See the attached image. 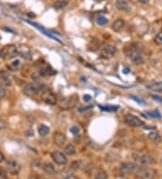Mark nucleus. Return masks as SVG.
I'll return each mask as SVG.
<instances>
[{"label":"nucleus","mask_w":162,"mask_h":179,"mask_svg":"<svg viewBox=\"0 0 162 179\" xmlns=\"http://www.w3.org/2000/svg\"><path fill=\"white\" fill-rule=\"evenodd\" d=\"M115 6L120 11H127L129 9V3L126 0H116Z\"/></svg>","instance_id":"16"},{"label":"nucleus","mask_w":162,"mask_h":179,"mask_svg":"<svg viewBox=\"0 0 162 179\" xmlns=\"http://www.w3.org/2000/svg\"><path fill=\"white\" fill-rule=\"evenodd\" d=\"M133 159H134L136 162H138V164L140 166H143V167L149 166L153 163V158H152L149 155L138 156L137 154H133Z\"/></svg>","instance_id":"6"},{"label":"nucleus","mask_w":162,"mask_h":179,"mask_svg":"<svg viewBox=\"0 0 162 179\" xmlns=\"http://www.w3.org/2000/svg\"><path fill=\"white\" fill-rule=\"evenodd\" d=\"M41 78H42V76L40 75L39 72H35V73H33V74H32V79L34 80V81H39Z\"/></svg>","instance_id":"35"},{"label":"nucleus","mask_w":162,"mask_h":179,"mask_svg":"<svg viewBox=\"0 0 162 179\" xmlns=\"http://www.w3.org/2000/svg\"><path fill=\"white\" fill-rule=\"evenodd\" d=\"M46 88L45 84L42 83H29L26 84L23 89L24 94L29 97L36 96L38 93H40Z\"/></svg>","instance_id":"1"},{"label":"nucleus","mask_w":162,"mask_h":179,"mask_svg":"<svg viewBox=\"0 0 162 179\" xmlns=\"http://www.w3.org/2000/svg\"><path fill=\"white\" fill-rule=\"evenodd\" d=\"M28 23H29L30 25H33L34 27H36L38 30H40L42 34H44L46 36H48V37H50V38H51V39H54V40H56V41H58L59 43H61L58 38H57V37H55L53 34H50L48 31L47 30H45L43 27H42L41 25H37V24H35V23H33V22H30V21H28Z\"/></svg>","instance_id":"14"},{"label":"nucleus","mask_w":162,"mask_h":179,"mask_svg":"<svg viewBox=\"0 0 162 179\" xmlns=\"http://www.w3.org/2000/svg\"><path fill=\"white\" fill-rule=\"evenodd\" d=\"M131 98L134 100H136L138 103H140V104H145V101L143 100H140V98H138V97H131Z\"/></svg>","instance_id":"39"},{"label":"nucleus","mask_w":162,"mask_h":179,"mask_svg":"<svg viewBox=\"0 0 162 179\" xmlns=\"http://www.w3.org/2000/svg\"><path fill=\"white\" fill-rule=\"evenodd\" d=\"M21 54H22V56L23 57H24L25 59H28V60H31L32 59V55H31V53H21Z\"/></svg>","instance_id":"36"},{"label":"nucleus","mask_w":162,"mask_h":179,"mask_svg":"<svg viewBox=\"0 0 162 179\" xmlns=\"http://www.w3.org/2000/svg\"><path fill=\"white\" fill-rule=\"evenodd\" d=\"M0 80H1V82L6 86H11L12 84V76L10 72H8L6 71H2L1 73H0Z\"/></svg>","instance_id":"11"},{"label":"nucleus","mask_w":162,"mask_h":179,"mask_svg":"<svg viewBox=\"0 0 162 179\" xmlns=\"http://www.w3.org/2000/svg\"><path fill=\"white\" fill-rule=\"evenodd\" d=\"M53 142L57 147H63L66 143V136L61 132H55L53 135Z\"/></svg>","instance_id":"10"},{"label":"nucleus","mask_w":162,"mask_h":179,"mask_svg":"<svg viewBox=\"0 0 162 179\" xmlns=\"http://www.w3.org/2000/svg\"><path fill=\"white\" fill-rule=\"evenodd\" d=\"M108 177V175L106 172H104V170H100V171H97V173L95 175V178L97 179H106Z\"/></svg>","instance_id":"26"},{"label":"nucleus","mask_w":162,"mask_h":179,"mask_svg":"<svg viewBox=\"0 0 162 179\" xmlns=\"http://www.w3.org/2000/svg\"><path fill=\"white\" fill-rule=\"evenodd\" d=\"M147 88L151 91H155L159 92L162 91V82L161 81H152L147 84Z\"/></svg>","instance_id":"19"},{"label":"nucleus","mask_w":162,"mask_h":179,"mask_svg":"<svg viewBox=\"0 0 162 179\" xmlns=\"http://www.w3.org/2000/svg\"><path fill=\"white\" fill-rule=\"evenodd\" d=\"M64 152L68 156H73L76 153V147L72 144H69L64 147Z\"/></svg>","instance_id":"25"},{"label":"nucleus","mask_w":162,"mask_h":179,"mask_svg":"<svg viewBox=\"0 0 162 179\" xmlns=\"http://www.w3.org/2000/svg\"><path fill=\"white\" fill-rule=\"evenodd\" d=\"M123 26H124V21H123L122 18H118V19H116L113 23L112 29L114 32H119V31H121V29Z\"/></svg>","instance_id":"18"},{"label":"nucleus","mask_w":162,"mask_h":179,"mask_svg":"<svg viewBox=\"0 0 162 179\" xmlns=\"http://www.w3.org/2000/svg\"><path fill=\"white\" fill-rule=\"evenodd\" d=\"M79 102V97L77 95H72L69 98L64 99L60 102V108L63 110H72L77 106Z\"/></svg>","instance_id":"5"},{"label":"nucleus","mask_w":162,"mask_h":179,"mask_svg":"<svg viewBox=\"0 0 162 179\" xmlns=\"http://www.w3.org/2000/svg\"><path fill=\"white\" fill-rule=\"evenodd\" d=\"M4 158H5L4 155L2 154V152H0V163L4 161Z\"/></svg>","instance_id":"42"},{"label":"nucleus","mask_w":162,"mask_h":179,"mask_svg":"<svg viewBox=\"0 0 162 179\" xmlns=\"http://www.w3.org/2000/svg\"><path fill=\"white\" fill-rule=\"evenodd\" d=\"M149 138L154 143H159L161 141V136L158 132H155V131H153V132H149Z\"/></svg>","instance_id":"24"},{"label":"nucleus","mask_w":162,"mask_h":179,"mask_svg":"<svg viewBox=\"0 0 162 179\" xmlns=\"http://www.w3.org/2000/svg\"><path fill=\"white\" fill-rule=\"evenodd\" d=\"M117 53V49L115 46L106 44L100 50V56L104 59H111Z\"/></svg>","instance_id":"4"},{"label":"nucleus","mask_w":162,"mask_h":179,"mask_svg":"<svg viewBox=\"0 0 162 179\" xmlns=\"http://www.w3.org/2000/svg\"><path fill=\"white\" fill-rule=\"evenodd\" d=\"M6 166H7V170L12 173V174H16L19 171V168H20V166H19L18 162L15 161V160H8L6 162Z\"/></svg>","instance_id":"13"},{"label":"nucleus","mask_w":162,"mask_h":179,"mask_svg":"<svg viewBox=\"0 0 162 179\" xmlns=\"http://www.w3.org/2000/svg\"><path fill=\"white\" fill-rule=\"evenodd\" d=\"M0 178H7V172L6 169L0 166Z\"/></svg>","instance_id":"33"},{"label":"nucleus","mask_w":162,"mask_h":179,"mask_svg":"<svg viewBox=\"0 0 162 179\" xmlns=\"http://www.w3.org/2000/svg\"><path fill=\"white\" fill-rule=\"evenodd\" d=\"M97 25L103 26V25H106L108 23V20H107L104 16L100 15V16H98V17L97 18Z\"/></svg>","instance_id":"27"},{"label":"nucleus","mask_w":162,"mask_h":179,"mask_svg":"<svg viewBox=\"0 0 162 179\" xmlns=\"http://www.w3.org/2000/svg\"><path fill=\"white\" fill-rule=\"evenodd\" d=\"M50 132V128L48 126H46L44 124H41L39 127H38V133H39L40 136H46L48 135Z\"/></svg>","instance_id":"23"},{"label":"nucleus","mask_w":162,"mask_h":179,"mask_svg":"<svg viewBox=\"0 0 162 179\" xmlns=\"http://www.w3.org/2000/svg\"><path fill=\"white\" fill-rule=\"evenodd\" d=\"M161 161H162V159H161Z\"/></svg>","instance_id":"43"},{"label":"nucleus","mask_w":162,"mask_h":179,"mask_svg":"<svg viewBox=\"0 0 162 179\" xmlns=\"http://www.w3.org/2000/svg\"><path fill=\"white\" fill-rule=\"evenodd\" d=\"M81 163V161H74V162H72V165H71V166L75 169V170H77V169H79V167H80V164Z\"/></svg>","instance_id":"34"},{"label":"nucleus","mask_w":162,"mask_h":179,"mask_svg":"<svg viewBox=\"0 0 162 179\" xmlns=\"http://www.w3.org/2000/svg\"><path fill=\"white\" fill-rule=\"evenodd\" d=\"M69 2L67 0H58L53 4V7L56 9V10H60V9L65 8L67 6H68Z\"/></svg>","instance_id":"22"},{"label":"nucleus","mask_w":162,"mask_h":179,"mask_svg":"<svg viewBox=\"0 0 162 179\" xmlns=\"http://www.w3.org/2000/svg\"><path fill=\"white\" fill-rule=\"evenodd\" d=\"M155 42H156L158 44L162 45V31H161V32H159V33L157 34L156 38H155Z\"/></svg>","instance_id":"30"},{"label":"nucleus","mask_w":162,"mask_h":179,"mask_svg":"<svg viewBox=\"0 0 162 179\" xmlns=\"http://www.w3.org/2000/svg\"><path fill=\"white\" fill-rule=\"evenodd\" d=\"M42 170L48 175H53L56 172L55 167L51 163H44L42 165Z\"/></svg>","instance_id":"20"},{"label":"nucleus","mask_w":162,"mask_h":179,"mask_svg":"<svg viewBox=\"0 0 162 179\" xmlns=\"http://www.w3.org/2000/svg\"><path fill=\"white\" fill-rule=\"evenodd\" d=\"M124 122H125L126 125H128L129 127H131V128H138V127H140V126L143 125V122H142L138 117L131 115V114L125 116Z\"/></svg>","instance_id":"8"},{"label":"nucleus","mask_w":162,"mask_h":179,"mask_svg":"<svg viewBox=\"0 0 162 179\" xmlns=\"http://www.w3.org/2000/svg\"><path fill=\"white\" fill-rule=\"evenodd\" d=\"M83 99H84V100H85V101L88 102V101H90V100H91L92 97L89 95V94H85V95L83 96Z\"/></svg>","instance_id":"38"},{"label":"nucleus","mask_w":162,"mask_h":179,"mask_svg":"<svg viewBox=\"0 0 162 179\" xmlns=\"http://www.w3.org/2000/svg\"><path fill=\"white\" fill-rule=\"evenodd\" d=\"M119 168L122 173L126 175L135 174L140 170V166L136 163H131V162H122L121 163Z\"/></svg>","instance_id":"3"},{"label":"nucleus","mask_w":162,"mask_h":179,"mask_svg":"<svg viewBox=\"0 0 162 179\" xmlns=\"http://www.w3.org/2000/svg\"><path fill=\"white\" fill-rule=\"evenodd\" d=\"M41 99L48 105H55L57 103V97L55 94L50 90H43Z\"/></svg>","instance_id":"7"},{"label":"nucleus","mask_w":162,"mask_h":179,"mask_svg":"<svg viewBox=\"0 0 162 179\" xmlns=\"http://www.w3.org/2000/svg\"><path fill=\"white\" fill-rule=\"evenodd\" d=\"M6 91L5 88H3V87L0 86V99L4 98V97L6 96Z\"/></svg>","instance_id":"37"},{"label":"nucleus","mask_w":162,"mask_h":179,"mask_svg":"<svg viewBox=\"0 0 162 179\" xmlns=\"http://www.w3.org/2000/svg\"><path fill=\"white\" fill-rule=\"evenodd\" d=\"M93 108H94V105L89 104V105L83 106V107L79 108V112H84V111H86V110H91V109H93Z\"/></svg>","instance_id":"31"},{"label":"nucleus","mask_w":162,"mask_h":179,"mask_svg":"<svg viewBox=\"0 0 162 179\" xmlns=\"http://www.w3.org/2000/svg\"><path fill=\"white\" fill-rule=\"evenodd\" d=\"M2 55H7L8 57H14L18 54V51L15 45H7L5 47L3 52H1Z\"/></svg>","instance_id":"12"},{"label":"nucleus","mask_w":162,"mask_h":179,"mask_svg":"<svg viewBox=\"0 0 162 179\" xmlns=\"http://www.w3.org/2000/svg\"><path fill=\"white\" fill-rule=\"evenodd\" d=\"M148 116H149V117H151V118H160V117H161L160 113H159L158 110L148 112Z\"/></svg>","instance_id":"29"},{"label":"nucleus","mask_w":162,"mask_h":179,"mask_svg":"<svg viewBox=\"0 0 162 179\" xmlns=\"http://www.w3.org/2000/svg\"><path fill=\"white\" fill-rule=\"evenodd\" d=\"M5 128H6V123L2 119H0V129H3Z\"/></svg>","instance_id":"40"},{"label":"nucleus","mask_w":162,"mask_h":179,"mask_svg":"<svg viewBox=\"0 0 162 179\" xmlns=\"http://www.w3.org/2000/svg\"><path fill=\"white\" fill-rule=\"evenodd\" d=\"M103 110H106V111H115L118 110V107H114V106H111V105H107L106 107H104V106H99Z\"/></svg>","instance_id":"28"},{"label":"nucleus","mask_w":162,"mask_h":179,"mask_svg":"<svg viewBox=\"0 0 162 179\" xmlns=\"http://www.w3.org/2000/svg\"><path fill=\"white\" fill-rule=\"evenodd\" d=\"M22 67V62L20 59H15L13 60L8 65V68L10 69L12 72H16L18 70H20V68Z\"/></svg>","instance_id":"15"},{"label":"nucleus","mask_w":162,"mask_h":179,"mask_svg":"<svg viewBox=\"0 0 162 179\" xmlns=\"http://www.w3.org/2000/svg\"><path fill=\"white\" fill-rule=\"evenodd\" d=\"M79 128L78 126H73L72 128H70V132L73 134V135H78L79 133Z\"/></svg>","instance_id":"32"},{"label":"nucleus","mask_w":162,"mask_h":179,"mask_svg":"<svg viewBox=\"0 0 162 179\" xmlns=\"http://www.w3.org/2000/svg\"><path fill=\"white\" fill-rule=\"evenodd\" d=\"M139 2L141 4H148L149 2V0H139Z\"/></svg>","instance_id":"41"},{"label":"nucleus","mask_w":162,"mask_h":179,"mask_svg":"<svg viewBox=\"0 0 162 179\" xmlns=\"http://www.w3.org/2000/svg\"><path fill=\"white\" fill-rule=\"evenodd\" d=\"M39 73L42 77H46V76H50V75H52L55 73V72L50 68L49 66H46L45 68H42L40 71H39Z\"/></svg>","instance_id":"21"},{"label":"nucleus","mask_w":162,"mask_h":179,"mask_svg":"<svg viewBox=\"0 0 162 179\" xmlns=\"http://www.w3.org/2000/svg\"><path fill=\"white\" fill-rule=\"evenodd\" d=\"M51 156V158L53 159V161L57 165L65 166L68 163V158L60 151H53Z\"/></svg>","instance_id":"9"},{"label":"nucleus","mask_w":162,"mask_h":179,"mask_svg":"<svg viewBox=\"0 0 162 179\" xmlns=\"http://www.w3.org/2000/svg\"><path fill=\"white\" fill-rule=\"evenodd\" d=\"M137 173H140L139 175L140 177H143V178H153L156 175V172L154 170H152V169H146V170H143L142 172L139 170Z\"/></svg>","instance_id":"17"},{"label":"nucleus","mask_w":162,"mask_h":179,"mask_svg":"<svg viewBox=\"0 0 162 179\" xmlns=\"http://www.w3.org/2000/svg\"><path fill=\"white\" fill-rule=\"evenodd\" d=\"M127 57L131 59V61L136 64V65H140L144 62L143 57L140 53V52L136 48V47H131V48H128V52L126 53Z\"/></svg>","instance_id":"2"}]
</instances>
